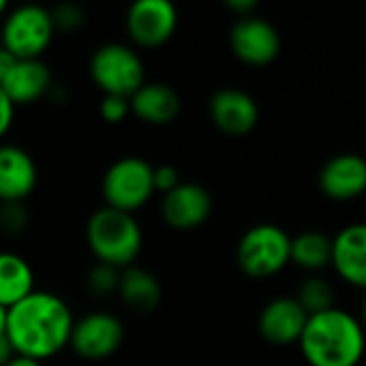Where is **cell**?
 Masks as SVG:
<instances>
[{
    "label": "cell",
    "instance_id": "cell-1",
    "mask_svg": "<svg viewBox=\"0 0 366 366\" xmlns=\"http://www.w3.org/2000/svg\"><path fill=\"white\" fill-rule=\"evenodd\" d=\"M73 326L75 317L60 296L34 290L6 311L4 337L15 356L43 362L58 356L71 343Z\"/></svg>",
    "mask_w": 366,
    "mask_h": 366
},
{
    "label": "cell",
    "instance_id": "cell-2",
    "mask_svg": "<svg viewBox=\"0 0 366 366\" xmlns=\"http://www.w3.org/2000/svg\"><path fill=\"white\" fill-rule=\"evenodd\" d=\"M298 345L309 366H358L366 352V330L362 322L335 307L309 317Z\"/></svg>",
    "mask_w": 366,
    "mask_h": 366
},
{
    "label": "cell",
    "instance_id": "cell-3",
    "mask_svg": "<svg viewBox=\"0 0 366 366\" xmlns=\"http://www.w3.org/2000/svg\"><path fill=\"white\" fill-rule=\"evenodd\" d=\"M86 242L99 264L124 270L139 255L144 234L133 214L103 206L86 223Z\"/></svg>",
    "mask_w": 366,
    "mask_h": 366
},
{
    "label": "cell",
    "instance_id": "cell-4",
    "mask_svg": "<svg viewBox=\"0 0 366 366\" xmlns=\"http://www.w3.org/2000/svg\"><path fill=\"white\" fill-rule=\"evenodd\" d=\"M56 34L51 11L41 4H19L9 9L0 28L2 49L15 60L41 58Z\"/></svg>",
    "mask_w": 366,
    "mask_h": 366
},
{
    "label": "cell",
    "instance_id": "cell-5",
    "mask_svg": "<svg viewBox=\"0 0 366 366\" xmlns=\"http://www.w3.org/2000/svg\"><path fill=\"white\" fill-rule=\"evenodd\" d=\"M90 79L103 94L131 99L144 84L146 71L139 54L124 43H105L90 56Z\"/></svg>",
    "mask_w": 366,
    "mask_h": 366
},
{
    "label": "cell",
    "instance_id": "cell-6",
    "mask_svg": "<svg viewBox=\"0 0 366 366\" xmlns=\"http://www.w3.org/2000/svg\"><path fill=\"white\" fill-rule=\"evenodd\" d=\"M236 259L251 279L274 277L292 262V238L279 225L259 223L242 234Z\"/></svg>",
    "mask_w": 366,
    "mask_h": 366
},
{
    "label": "cell",
    "instance_id": "cell-7",
    "mask_svg": "<svg viewBox=\"0 0 366 366\" xmlns=\"http://www.w3.org/2000/svg\"><path fill=\"white\" fill-rule=\"evenodd\" d=\"M101 191L105 206L133 214L157 193L154 167L139 157H122L107 167Z\"/></svg>",
    "mask_w": 366,
    "mask_h": 366
},
{
    "label": "cell",
    "instance_id": "cell-8",
    "mask_svg": "<svg viewBox=\"0 0 366 366\" xmlns=\"http://www.w3.org/2000/svg\"><path fill=\"white\" fill-rule=\"evenodd\" d=\"M124 341L122 322L105 311L88 313L75 320L69 347L88 362H101L112 358Z\"/></svg>",
    "mask_w": 366,
    "mask_h": 366
},
{
    "label": "cell",
    "instance_id": "cell-9",
    "mask_svg": "<svg viewBox=\"0 0 366 366\" xmlns=\"http://www.w3.org/2000/svg\"><path fill=\"white\" fill-rule=\"evenodd\" d=\"M178 26V11L169 0H137L127 11V32L139 47L167 43Z\"/></svg>",
    "mask_w": 366,
    "mask_h": 366
},
{
    "label": "cell",
    "instance_id": "cell-10",
    "mask_svg": "<svg viewBox=\"0 0 366 366\" xmlns=\"http://www.w3.org/2000/svg\"><path fill=\"white\" fill-rule=\"evenodd\" d=\"M229 43L238 60L251 66L270 64L281 51V36L277 28L262 17H240L229 32Z\"/></svg>",
    "mask_w": 366,
    "mask_h": 366
},
{
    "label": "cell",
    "instance_id": "cell-11",
    "mask_svg": "<svg viewBox=\"0 0 366 366\" xmlns=\"http://www.w3.org/2000/svg\"><path fill=\"white\" fill-rule=\"evenodd\" d=\"M212 214V197L206 187L195 182H180L174 191L163 195L161 217L178 232H189L208 221Z\"/></svg>",
    "mask_w": 366,
    "mask_h": 366
},
{
    "label": "cell",
    "instance_id": "cell-12",
    "mask_svg": "<svg viewBox=\"0 0 366 366\" xmlns=\"http://www.w3.org/2000/svg\"><path fill=\"white\" fill-rule=\"evenodd\" d=\"M210 118L214 127L232 137L251 133L259 120V107L255 99L238 88H221L210 99Z\"/></svg>",
    "mask_w": 366,
    "mask_h": 366
},
{
    "label": "cell",
    "instance_id": "cell-13",
    "mask_svg": "<svg viewBox=\"0 0 366 366\" xmlns=\"http://www.w3.org/2000/svg\"><path fill=\"white\" fill-rule=\"evenodd\" d=\"M39 169L32 154L15 144H0V204L24 202L36 189Z\"/></svg>",
    "mask_w": 366,
    "mask_h": 366
},
{
    "label": "cell",
    "instance_id": "cell-14",
    "mask_svg": "<svg viewBox=\"0 0 366 366\" xmlns=\"http://www.w3.org/2000/svg\"><path fill=\"white\" fill-rule=\"evenodd\" d=\"M320 189L335 202H350L366 193V159L354 152L332 157L320 172Z\"/></svg>",
    "mask_w": 366,
    "mask_h": 366
},
{
    "label": "cell",
    "instance_id": "cell-15",
    "mask_svg": "<svg viewBox=\"0 0 366 366\" xmlns=\"http://www.w3.org/2000/svg\"><path fill=\"white\" fill-rule=\"evenodd\" d=\"M309 315L298 305L296 298H274L259 313V335L270 345H294L300 343V337L307 328Z\"/></svg>",
    "mask_w": 366,
    "mask_h": 366
},
{
    "label": "cell",
    "instance_id": "cell-16",
    "mask_svg": "<svg viewBox=\"0 0 366 366\" xmlns=\"http://www.w3.org/2000/svg\"><path fill=\"white\" fill-rule=\"evenodd\" d=\"M332 266L345 283L366 290V223H352L332 238Z\"/></svg>",
    "mask_w": 366,
    "mask_h": 366
},
{
    "label": "cell",
    "instance_id": "cell-17",
    "mask_svg": "<svg viewBox=\"0 0 366 366\" xmlns=\"http://www.w3.org/2000/svg\"><path fill=\"white\" fill-rule=\"evenodd\" d=\"M2 90L11 99V103L17 105H30L39 99L47 97L54 88V77L49 66L41 60H15L6 77L0 81Z\"/></svg>",
    "mask_w": 366,
    "mask_h": 366
},
{
    "label": "cell",
    "instance_id": "cell-18",
    "mask_svg": "<svg viewBox=\"0 0 366 366\" xmlns=\"http://www.w3.org/2000/svg\"><path fill=\"white\" fill-rule=\"evenodd\" d=\"M131 114L146 124L163 127L176 120L180 114L178 92L161 81H146L131 99Z\"/></svg>",
    "mask_w": 366,
    "mask_h": 366
},
{
    "label": "cell",
    "instance_id": "cell-19",
    "mask_svg": "<svg viewBox=\"0 0 366 366\" xmlns=\"http://www.w3.org/2000/svg\"><path fill=\"white\" fill-rule=\"evenodd\" d=\"M120 300L135 313H152L163 298L161 283L152 272L139 266H129L120 274L118 285Z\"/></svg>",
    "mask_w": 366,
    "mask_h": 366
},
{
    "label": "cell",
    "instance_id": "cell-20",
    "mask_svg": "<svg viewBox=\"0 0 366 366\" xmlns=\"http://www.w3.org/2000/svg\"><path fill=\"white\" fill-rule=\"evenodd\" d=\"M34 292L32 266L13 251H0V307L6 311Z\"/></svg>",
    "mask_w": 366,
    "mask_h": 366
},
{
    "label": "cell",
    "instance_id": "cell-21",
    "mask_svg": "<svg viewBox=\"0 0 366 366\" xmlns=\"http://www.w3.org/2000/svg\"><path fill=\"white\" fill-rule=\"evenodd\" d=\"M292 262L302 270H322L332 264V238L322 232H302L292 238Z\"/></svg>",
    "mask_w": 366,
    "mask_h": 366
},
{
    "label": "cell",
    "instance_id": "cell-22",
    "mask_svg": "<svg viewBox=\"0 0 366 366\" xmlns=\"http://www.w3.org/2000/svg\"><path fill=\"white\" fill-rule=\"evenodd\" d=\"M296 300L311 317V315L335 309V290L326 279L309 277L300 283V287L296 292Z\"/></svg>",
    "mask_w": 366,
    "mask_h": 366
},
{
    "label": "cell",
    "instance_id": "cell-23",
    "mask_svg": "<svg viewBox=\"0 0 366 366\" xmlns=\"http://www.w3.org/2000/svg\"><path fill=\"white\" fill-rule=\"evenodd\" d=\"M120 274H122V270L97 262V264L90 268V272H88L86 287H88V292H90L94 298H107V296H112V294L118 292Z\"/></svg>",
    "mask_w": 366,
    "mask_h": 366
},
{
    "label": "cell",
    "instance_id": "cell-24",
    "mask_svg": "<svg viewBox=\"0 0 366 366\" xmlns=\"http://www.w3.org/2000/svg\"><path fill=\"white\" fill-rule=\"evenodd\" d=\"M30 223V210L24 202L0 204V232L6 236H19Z\"/></svg>",
    "mask_w": 366,
    "mask_h": 366
},
{
    "label": "cell",
    "instance_id": "cell-25",
    "mask_svg": "<svg viewBox=\"0 0 366 366\" xmlns=\"http://www.w3.org/2000/svg\"><path fill=\"white\" fill-rule=\"evenodd\" d=\"M49 11H51L56 32H77L88 19L86 9L75 4V2H62V4H56Z\"/></svg>",
    "mask_w": 366,
    "mask_h": 366
},
{
    "label": "cell",
    "instance_id": "cell-26",
    "mask_svg": "<svg viewBox=\"0 0 366 366\" xmlns=\"http://www.w3.org/2000/svg\"><path fill=\"white\" fill-rule=\"evenodd\" d=\"M99 114H101V118H103L105 122L118 124V122H122V120L131 114V103H129V99H124V97L105 94V97L101 99Z\"/></svg>",
    "mask_w": 366,
    "mask_h": 366
},
{
    "label": "cell",
    "instance_id": "cell-27",
    "mask_svg": "<svg viewBox=\"0 0 366 366\" xmlns=\"http://www.w3.org/2000/svg\"><path fill=\"white\" fill-rule=\"evenodd\" d=\"M180 182H182L180 174H178V169L174 165H159V167H154V191L167 195Z\"/></svg>",
    "mask_w": 366,
    "mask_h": 366
},
{
    "label": "cell",
    "instance_id": "cell-28",
    "mask_svg": "<svg viewBox=\"0 0 366 366\" xmlns=\"http://www.w3.org/2000/svg\"><path fill=\"white\" fill-rule=\"evenodd\" d=\"M13 118H15V105L11 103V99L6 97V92L0 86V139L9 133Z\"/></svg>",
    "mask_w": 366,
    "mask_h": 366
},
{
    "label": "cell",
    "instance_id": "cell-29",
    "mask_svg": "<svg viewBox=\"0 0 366 366\" xmlns=\"http://www.w3.org/2000/svg\"><path fill=\"white\" fill-rule=\"evenodd\" d=\"M225 6L229 11H234L236 15H240V17H249L257 9V2L255 0H227Z\"/></svg>",
    "mask_w": 366,
    "mask_h": 366
},
{
    "label": "cell",
    "instance_id": "cell-30",
    "mask_svg": "<svg viewBox=\"0 0 366 366\" xmlns=\"http://www.w3.org/2000/svg\"><path fill=\"white\" fill-rule=\"evenodd\" d=\"M13 358H17V356H15V352H13V347H11V343H9V339H6V337H0V366H6Z\"/></svg>",
    "mask_w": 366,
    "mask_h": 366
},
{
    "label": "cell",
    "instance_id": "cell-31",
    "mask_svg": "<svg viewBox=\"0 0 366 366\" xmlns=\"http://www.w3.org/2000/svg\"><path fill=\"white\" fill-rule=\"evenodd\" d=\"M6 366H43V362H34V360H28V358H13Z\"/></svg>",
    "mask_w": 366,
    "mask_h": 366
},
{
    "label": "cell",
    "instance_id": "cell-32",
    "mask_svg": "<svg viewBox=\"0 0 366 366\" xmlns=\"http://www.w3.org/2000/svg\"><path fill=\"white\" fill-rule=\"evenodd\" d=\"M4 330H6V309L0 307V337H4Z\"/></svg>",
    "mask_w": 366,
    "mask_h": 366
},
{
    "label": "cell",
    "instance_id": "cell-33",
    "mask_svg": "<svg viewBox=\"0 0 366 366\" xmlns=\"http://www.w3.org/2000/svg\"><path fill=\"white\" fill-rule=\"evenodd\" d=\"M9 13V4L4 2V0H0V17L4 19V15Z\"/></svg>",
    "mask_w": 366,
    "mask_h": 366
},
{
    "label": "cell",
    "instance_id": "cell-34",
    "mask_svg": "<svg viewBox=\"0 0 366 366\" xmlns=\"http://www.w3.org/2000/svg\"><path fill=\"white\" fill-rule=\"evenodd\" d=\"M362 326H365L366 330V296L365 300H362Z\"/></svg>",
    "mask_w": 366,
    "mask_h": 366
},
{
    "label": "cell",
    "instance_id": "cell-35",
    "mask_svg": "<svg viewBox=\"0 0 366 366\" xmlns=\"http://www.w3.org/2000/svg\"><path fill=\"white\" fill-rule=\"evenodd\" d=\"M0 49H2V43H0Z\"/></svg>",
    "mask_w": 366,
    "mask_h": 366
}]
</instances>
